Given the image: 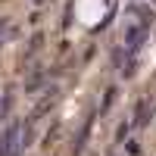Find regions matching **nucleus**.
<instances>
[{
	"instance_id": "obj_1",
	"label": "nucleus",
	"mask_w": 156,
	"mask_h": 156,
	"mask_svg": "<svg viewBox=\"0 0 156 156\" xmlns=\"http://www.w3.org/2000/svg\"><path fill=\"white\" fill-rule=\"evenodd\" d=\"M140 34H144V28H140V25H134V28L131 31H128V47H140Z\"/></svg>"
},
{
	"instance_id": "obj_4",
	"label": "nucleus",
	"mask_w": 156,
	"mask_h": 156,
	"mask_svg": "<svg viewBox=\"0 0 156 156\" xmlns=\"http://www.w3.org/2000/svg\"><path fill=\"white\" fill-rule=\"evenodd\" d=\"M9 103H12V97H9V94H3V100H0V115H6V109H9Z\"/></svg>"
},
{
	"instance_id": "obj_3",
	"label": "nucleus",
	"mask_w": 156,
	"mask_h": 156,
	"mask_svg": "<svg viewBox=\"0 0 156 156\" xmlns=\"http://www.w3.org/2000/svg\"><path fill=\"white\" fill-rule=\"evenodd\" d=\"M137 125H147V103L137 106Z\"/></svg>"
},
{
	"instance_id": "obj_2",
	"label": "nucleus",
	"mask_w": 156,
	"mask_h": 156,
	"mask_svg": "<svg viewBox=\"0 0 156 156\" xmlns=\"http://www.w3.org/2000/svg\"><path fill=\"white\" fill-rule=\"evenodd\" d=\"M112 100H115V90L109 87V90H106V97H103V106H100V115H106V109L112 106Z\"/></svg>"
}]
</instances>
